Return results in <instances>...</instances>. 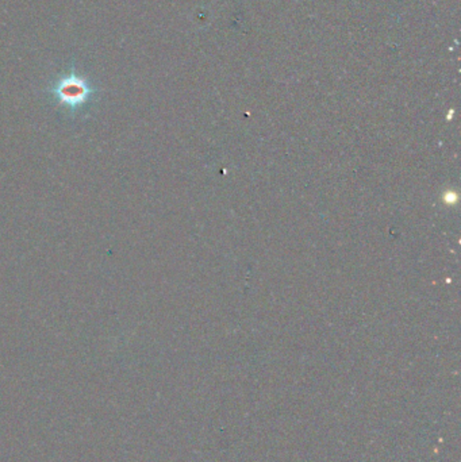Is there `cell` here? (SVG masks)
Here are the masks:
<instances>
[{"instance_id": "1", "label": "cell", "mask_w": 461, "mask_h": 462, "mask_svg": "<svg viewBox=\"0 0 461 462\" xmlns=\"http://www.w3.org/2000/svg\"><path fill=\"white\" fill-rule=\"evenodd\" d=\"M49 92L59 106H63L69 113H76L90 103L98 90L91 86L86 77L77 75L72 69L69 73L60 77L49 88Z\"/></svg>"}]
</instances>
